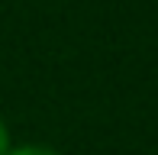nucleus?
<instances>
[{
  "label": "nucleus",
  "instance_id": "obj_1",
  "mask_svg": "<svg viewBox=\"0 0 158 155\" xmlns=\"http://www.w3.org/2000/svg\"><path fill=\"white\" fill-rule=\"evenodd\" d=\"M6 155H58V152L45 149V145H19V149H10Z\"/></svg>",
  "mask_w": 158,
  "mask_h": 155
},
{
  "label": "nucleus",
  "instance_id": "obj_2",
  "mask_svg": "<svg viewBox=\"0 0 158 155\" xmlns=\"http://www.w3.org/2000/svg\"><path fill=\"white\" fill-rule=\"evenodd\" d=\"M10 152V132H6V123L0 119V155Z\"/></svg>",
  "mask_w": 158,
  "mask_h": 155
}]
</instances>
